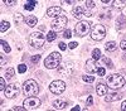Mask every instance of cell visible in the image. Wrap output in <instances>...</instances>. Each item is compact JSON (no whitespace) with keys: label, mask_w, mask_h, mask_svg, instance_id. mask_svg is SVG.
<instances>
[{"label":"cell","mask_w":126,"mask_h":111,"mask_svg":"<svg viewBox=\"0 0 126 111\" xmlns=\"http://www.w3.org/2000/svg\"><path fill=\"white\" fill-rule=\"evenodd\" d=\"M48 111H53V110H48Z\"/></svg>","instance_id":"47"},{"label":"cell","mask_w":126,"mask_h":111,"mask_svg":"<svg viewBox=\"0 0 126 111\" xmlns=\"http://www.w3.org/2000/svg\"><path fill=\"white\" fill-rule=\"evenodd\" d=\"M25 23H27L28 27H35L37 23H38V19L34 15H29V16L25 18Z\"/></svg>","instance_id":"18"},{"label":"cell","mask_w":126,"mask_h":111,"mask_svg":"<svg viewBox=\"0 0 126 111\" xmlns=\"http://www.w3.org/2000/svg\"><path fill=\"white\" fill-rule=\"evenodd\" d=\"M40 59V56L39 54H37V56H34L33 58H32V62H33V63H38V61Z\"/></svg>","instance_id":"38"},{"label":"cell","mask_w":126,"mask_h":111,"mask_svg":"<svg viewBox=\"0 0 126 111\" xmlns=\"http://www.w3.org/2000/svg\"><path fill=\"white\" fill-rule=\"evenodd\" d=\"M61 64V54L58 52H53L50 53L46 59H44V66L48 69H54L57 67H59Z\"/></svg>","instance_id":"3"},{"label":"cell","mask_w":126,"mask_h":111,"mask_svg":"<svg viewBox=\"0 0 126 111\" xmlns=\"http://www.w3.org/2000/svg\"><path fill=\"white\" fill-rule=\"evenodd\" d=\"M105 47H106L107 52H113V50H116V43H115L113 40H112V42H107Z\"/></svg>","instance_id":"22"},{"label":"cell","mask_w":126,"mask_h":111,"mask_svg":"<svg viewBox=\"0 0 126 111\" xmlns=\"http://www.w3.org/2000/svg\"><path fill=\"white\" fill-rule=\"evenodd\" d=\"M83 111H88V110H87V109H85V110H83Z\"/></svg>","instance_id":"46"},{"label":"cell","mask_w":126,"mask_h":111,"mask_svg":"<svg viewBox=\"0 0 126 111\" xmlns=\"http://www.w3.org/2000/svg\"><path fill=\"white\" fill-rule=\"evenodd\" d=\"M49 90H50V92H53V94H56V95H59V94H62V92H64L66 83L63 82V81H61V79L53 81V82L49 85Z\"/></svg>","instance_id":"6"},{"label":"cell","mask_w":126,"mask_h":111,"mask_svg":"<svg viewBox=\"0 0 126 111\" xmlns=\"http://www.w3.org/2000/svg\"><path fill=\"white\" fill-rule=\"evenodd\" d=\"M120 47H121V49L126 50V39H124V40H121V42H120Z\"/></svg>","instance_id":"37"},{"label":"cell","mask_w":126,"mask_h":111,"mask_svg":"<svg viewBox=\"0 0 126 111\" xmlns=\"http://www.w3.org/2000/svg\"><path fill=\"white\" fill-rule=\"evenodd\" d=\"M58 47L61 48V50H66V49H67V46H66L64 43H63V42H61V43L58 44Z\"/></svg>","instance_id":"40"},{"label":"cell","mask_w":126,"mask_h":111,"mask_svg":"<svg viewBox=\"0 0 126 111\" xmlns=\"http://www.w3.org/2000/svg\"><path fill=\"white\" fill-rule=\"evenodd\" d=\"M58 72L59 75H62L63 77H68L73 73V68H72V63L67 62L64 64H61V67L58 68Z\"/></svg>","instance_id":"11"},{"label":"cell","mask_w":126,"mask_h":111,"mask_svg":"<svg viewBox=\"0 0 126 111\" xmlns=\"http://www.w3.org/2000/svg\"><path fill=\"white\" fill-rule=\"evenodd\" d=\"M125 27H126V18L124 15H120L116 19V28L121 29V28H125Z\"/></svg>","instance_id":"19"},{"label":"cell","mask_w":126,"mask_h":111,"mask_svg":"<svg viewBox=\"0 0 126 111\" xmlns=\"http://www.w3.org/2000/svg\"><path fill=\"white\" fill-rule=\"evenodd\" d=\"M96 92H97V95L98 96H106L107 95V86L105 85V83H98L97 86H96Z\"/></svg>","instance_id":"15"},{"label":"cell","mask_w":126,"mask_h":111,"mask_svg":"<svg viewBox=\"0 0 126 111\" xmlns=\"http://www.w3.org/2000/svg\"><path fill=\"white\" fill-rule=\"evenodd\" d=\"M86 69H87V72H90L91 75L96 72L97 73V71H98V66L96 64V61H93V59H88L87 62H86Z\"/></svg>","instance_id":"14"},{"label":"cell","mask_w":126,"mask_h":111,"mask_svg":"<svg viewBox=\"0 0 126 111\" xmlns=\"http://www.w3.org/2000/svg\"><path fill=\"white\" fill-rule=\"evenodd\" d=\"M6 86H5V79L4 78H0V91H5Z\"/></svg>","instance_id":"33"},{"label":"cell","mask_w":126,"mask_h":111,"mask_svg":"<svg viewBox=\"0 0 126 111\" xmlns=\"http://www.w3.org/2000/svg\"><path fill=\"white\" fill-rule=\"evenodd\" d=\"M0 64H1V66L5 64V57L3 54H0Z\"/></svg>","instance_id":"42"},{"label":"cell","mask_w":126,"mask_h":111,"mask_svg":"<svg viewBox=\"0 0 126 111\" xmlns=\"http://www.w3.org/2000/svg\"><path fill=\"white\" fill-rule=\"evenodd\" d=\"M86 6H87V16L92 15V12L94 10V8H96V4H94V1H90V0H87L86 1Z\"/></svg>","instance_id":"20"},{"label":"cell","mask_w":126,"mask_h":111,"mask_svg":"<svg viewBox=\"0 0 126 111\" xmlns=\"http://www.w3.org/2000/svg\"><path fill=\"white\" fill-rule=\"evenodd\" d=\"M6 5H15L16 4V1H15V0H5V1H4Z\"/></svg>","instance_id":"39"},{"label":"cell","mask_w":126,"mask_h":111,"mask_svg":"<svg viewBox=\"0 0 126 111\" xmlns=\"http://www.w3.org/2000/svg\"><path fill=\"white\" fill-rule=\"evenodd\" d=\"M10 27V23L5 22V20H3L1 23H0V32H5V30H8Z\"/></svg>","instance_id":"24"},{"label":"cell","mask_w":126,"mask_h":111,"mask_svg":"<svg viewBox=\"0 0 126 111\" xmlns=\"http://www.w3.org/2000/svg\"><path fill=\"white\" fill-rule=\"evenodd\" d=\"M0 43H1V46H3V48H4L5 52H6V53H9V52H10V47H9V44L5 42V40H1Z\"/></svg>","instance_id":"31"},{"label":"cell","mask_w":126,"mask_h":111,"mask_svg":"<svg viewBox=\"0 0 126 111\" xmlns=\"http://www.w3.org/2000/svg\"><path fill=\"white\" fill-rule=\"evenodd\" d=\"M120 97H121V95L119 92H111V94H107L106 95L105 101H107V102H112V101H117Z\"/></svg>","instance_id":"16"},{"label":"cell","mask_w":126,"mask_h":111,"mask_svg":"<svg viewBox=\"0 0 126 111\" xmlns=\"http://www.w3.org/2000/svg\"><path fill=\"white\" fill-rule=\"evenodd\" d=\"M105 35H106V29L101 24L94 25L91 30V38L93 40H102L105 38Z\"/></svg>","instance_id":"5"},{"label":"cell","mask_w":126,"mask_h":111,"mask_svg":"<svg viewBox=\"0 0 126 111\" xmlns=\"http://www.w3.org/2000/svg\"><path fill=\"white\" fill-rule=\"evenodd\" d=\"M82 79L85 81V82H87V83H92L93 81H94V77L88 76V75H85V76H82Z\"/></svg>","instance_id":"28"},{"label":"cell","mask_w":126,"mask_h":111,"mask_svg":"<svg viewBox=\"0 0 126 111\" xmlns=\"http://www.w3.org/2000/svg\"><path fill=\"white\" fill-rule=\"evenodd\" d=\"M71 111H81V107H79V106H75V107H73Z\"/></svg>","instance_id":"45"},{"label":"cell","mask_w":126,"mask_h":111,"mask_svg":"<svg viewBox=\"0 0 126 111\" xmlns=\"http://www.w3.org/2000/svg\"><path fill=\"white\" fill-rule=\"evenodd\" d=\"M27 109L25 107H20V106H15L14 107V111H25Z\"/></svg>","instance_id":"43"},{"label":"cell","mask_w":126,"mask_h":111,"mask_svg":"<svg viewBox=\"0 0 126 111\" xmlns=\"http://www.w3.org/2000/svg\"><path fill=\"white\" fill-rule=\"evenodd\" d=\"M102 62H103L105 64H106L109 68H112V66H113V64H112V62H111V61H110L107 57H102Z\"/></svg>","instance_id":"29"},{"label":"cell","mask_w":126,"mask_h":111,"mask_svg":"<svg viewBox=\"0 0 126 111\" xmlns=\"http://www.w3.org/2000/svg\"><path fill=\"white\" fill-rule=\"evenodd\" d=\"M62 13H63V10L59 6H50L47 10V15L49 18H56V19L59 18V16H62Z\"/></svg>","instance_id":"12"},{"label":"cell","mask_w":126,"mask_h":111,"mask_svg":"<svg viewBox=\"0 0 126 111\" xmlns=\"http://www.w3.org/2000/svg\"><path fill=\"white\" fill-rule=\"evenodd\" d=\"M91 30V27H90V23L88 22H79L77 25H76V33L77 35L79 37H85L90 33Z\"/></svg>","instance_id":"8"},{"label":"cell","mask_w":126,"mask_h":111,"mask_svg":"<svg viewBox=\"0 0 126 111\" xmlns=\"http://www.w3.org/2000/svg\"><path fill=\"white\" fill-rule=\"evenodd\" d=\"M18 71H19V73H24V72H27V66H25L24 63L19 64V66H18Z\"/></svg>","instance_id":"30"},{"label":"cell","mask_w":126,"mask_h":111,"mask_svg":"<svg viewBox=\"0 0 126 111\" xmlns=\"http://www.w3.org/2000/svg\"><path fill=\"white\" fill-rule=\"evenodd\" d=\"M112 4L116 6V9H119V10H121V9L125 8V1H119V0H116V1H113Z\"/></svg>","instance_id":"27"},{"label":"cell","mask_w":126,"mask_h":111,"mask_svg":"<svg viewBox=\"0 0 126 111\" xmlns=\"http://www.w3.org/2000/svg\"><path fill=\"white\" fill-rule=\"evenodd\" d=\"M23 92L28 96V97H34L38 95L39 92V86L34 79H28L23 85Z\"/></svg>","instance_id":"1"},{"label":"cell","mask_w":126,"mask_h":111,"mask_svg":"<svg viewBox=\"0 0 126 111\" xmlns=\"http://www.w3.org/2000/svg\"><path fill=\"white\" fill-rule=\"evenodd\" d=\"M20 92V87L16 85V83H10L6 86L5 91H4V94L8 98H15Z\"/></svg>","instance_id":"7"},{"label":"cell","mask_w":126,"mask_h":111,"mask_svg":"<svg viewBox=\"0 0 126 111\" xmlns=\"http://www.w3.org/2000/svg\"><path fill=\"white\" fill-rule=\"evenodd\" d=\"M56 38H57V34H56L54 30H49L48 34H47V40H48V42H49V43H50V42H54Z\"/></svg>","instance_id":"21"},{"label":"cell","mask_w":126,"mask_h":111,"mask_svg":"<svg viewBox=\"0 0 126 111\" xmlns=\"http://www.w3.org/2000/svg\"><path fill=\"white\" fill-rule=\"evenodd\" d=\"M66 24H67V18L62 15V16H59V18L53 20V23H52V28H53L54 32H61L62 29H64Z\"/></svg>","instance_id":"9"},{"label":"cell","mask_w":126,"mask_h":111,"mask_svg":"<svg viewBox=\"0 0 126 111\" xmlns=\"http://www.w3.org/2000/svg\"><path fill=\"white\" fill-rule=\"evenodd\" d=\"M93 104V98H92V96H88V98H87V101H86V105L87 106H91Z\"/></svg>","instance_id":"36"},{"label":"cell","mask_w":126,"mask_h":111,"mask_svg":"<svg viewBox=\"0 0 126 111\" xmlns=\"http://www.w3.org/2000/svg\"><path fill=\"white\" fill-rule=\"evenodd\" d=\"M14 75H15L14 68L10 67L9 69H6V72H5V77H6V78H12V77H14Z\"/></svg>","instance_id":"26"},{"label":"cell","mask_w":126,"mask_h":111,"mask_svg":"<svg viewBox=\"0 0 126 111\" xmlns=\"http://www.w3.org/2000/svg\"><path fill=\"white\" fill-rule=\"evenodd\" d=\"M46 39L43 33L42 32H35V33H32L30 37H29V43L32 47H34V48H40L46 42Z\"/></svg>","instance_id":"4"},{"label":"cell","mask_w":126,"mask_h":111,"mask_svg":"<svg viewBox=\"0 0 126 111\" xmlns=\"http://www.w3.org/2000/svg\"><path fill=\"white\" fill-rule=\"evenodd\" d=\"M77 46H78V43H77V42H71V43L68 44V48H71V49H75Z\"/></svg>","instance_id":"35"},{"label":"cell","mask_w":126,"mask_h":111,"mask_svg":"<svg viewBox=\"0 0 126 111\" xmlns=\"http://www.w3.org/2000/svg\"><path fill=\"white\" fill-rule=\"evenodd\" d=\"M15 20H16V22H19V20L22 22V20H23V15L22 14H15Z\"/></svg>","instance_id":"41"},{"label":"cell","mask_w":126,"mask_h":111,"mask_svg":"<svg viewBox=\"0 0 126 111\" xmlns=\"http://www.w3.org/2000/svg\"><path fill=\"white\" fill-rule=\"evenodd\" d=\"M101 57H102V56H101V50H100L98 48L93 49V52H92V59H93V61H98Z\"/></svg>","instance_id":"23"},{"label":"cell","mask_w":126,"mask_h":111,"mask_svg":"<svg viewBox=\"0 0 126 111\" xmlns=\"http://www.w3.org/2000/svg\"><path fill=\"white\" fill-rule=\"evenodd\" d=\"M9 111H10V110H9Z\"/></svg>","instance_id":"49"},{"label":"cell","mask_w":126,"mask_h":111,"mask_svg":"<svg viewBox=\"0 0 126 111\" xmlns=\"http://www.w3.org/2000/svg\"><path fill=\"white\" fill-rule=\"evenodd\" d=\"M66 106H67V101H66V100L58 98V100H54V101H53V107H56L57 110L64 109Z\"/></svg>","instance_id":"17"},{"label":"cell","mask_w":126,"mask_h":111,"mask_svg":"<svg viewBox=\"0 0 126 111\" xmlns=\"http://www.w3.org/2000/svg\"><path fill=\"white\" fill-rule=\"evenodd\" d=\"M125 83H126V81H125V78H124L122 75L113 73V75H110V76L107 77V85H109V87H111L112 90L121 88Z\"/></svg>","instance_id":"2"},{"label":"cell","mask_w":126,"mask_h":111,"mask_svg":"<svg viewBox=\"0 0 126 111\" xmlns=\"http://www.w3.org/2000/svg\"><path fill=\"white\" fill-rule=\"evenodd\" d=\"M121 111H126V101L121 104Z\"/></svg>","instance_id":"44"},{"label":"cell","mask_w":126,"mask_h":111,"mask_svg":"<svg viewBox=\"0 0 126 111\" xmlns=\"http://www.w3.org/2000/svg\"><path fill=\"white\" fill-rule=\"evenodd\" d=\"M23 105L25 109H37L40 106V100L38 97H28L24 100Z\"/></svg>","instance_id":"10"},{"label":"cell","mask_w":126,"mask_h":111,"mask_svg":"<svg viewBox=\"0 0 126 111\" xmlns=\"http://www.w3.org/2000/svg\"><path fill=\"white\" fill-rule=\"evenodd\" d=\"M35 5H37V1H28V3H25L24 8H25L27 10H33V9L35 8Z\"/></svg>","instance_id":"25"},{"label":"cell","mask_w":126,"mask_h":111,"mask_svg":"<svg viewBox=\"0 0 126 111\" xmlns=\"http://www.w3.org/2000/svg\"><path fill=\"white\" fill-rule=\"evenodd\" d=\"M72 14H73V16L77 18V19H82V18L87 16L86 15V10L83 9L82 6H75L73 10H72Z\"/></svg>","instance_id":"13"},{"label":"cell","mask_w":126,"mask_h":111,"mask_svg":"<svg viewBox=\"0 0 126 111\" xmlns=\"http://www.w3.org/2000/svg\"><path fill=\"white\" fill-rule=\"evenodd\" d=\"M105 73H106V71H105V68L103 67H98V71H97V75L98 76H105Z\"/></svg>","instance_id":"34"},{"label":"cell","mask_w":126,"mask_h":111,"mask_svg":"<svg viewBox=\"0 0 126 111\" xmlns=\"http://www.w3.org/2000/svg\"><path fill=\"white\" fill-rule=\"evenodd\" d=\"M71 37H72V32H71V29H66L64 32H63V38L69 39Z\"/></svg>","instance_id":"32"},{"label":"cell","mask_w":126,"mask_h":111,"mask_svg":"<svg viewBox=\"0 0 126 111\" xmlns=\"http://www.w3.org/2000/svg\"><path fill=\"white\" fill-rule=\"evenodd\" d=\"M125 59H126V54H125Z\"/></svg>","instance_id":"48"}]
</instances>
